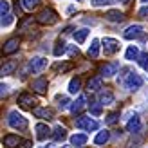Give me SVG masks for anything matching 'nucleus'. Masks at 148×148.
I'll use <instances>...</instances> for the list:
<instances>
[{"instance_id": "a18cd8bd", "label": "nucleus", "mask_w": 148, "mask_h": 148, "mask_svg": "<svg viewBox=\"0 0 148 148\" xmlns=\"http://www.w3.org/2000/svg\"><path fill=\"white\" fill-rule=\"evenodd\" d=\"M42 148H51V146H42Z\"/></svg>"}, {"instance_id": "6ab92c4d", "label": "nucleus", "mask_w": 148, "mask_h": 148, "mask_svg": "<svg viewBox=\"0 0 148 148\" xmlns=\"http://www.w3.org/2000/svg\"><path fill=\"white\" fill-rule=\"evenodd\" d=\"M139 49H137V45H130L128 49H127V53H125V60H128V62H134V60H139Z\"/></svg>"}, {"instance_id": "c756f323", "label": "nucleus", "mask_w": 148, "mask_h": 148, "mask_svg": "<svg viewBox=\"0 0 148 148\" xmlns=\"http://www.w3.org/2000/svg\"><path fill=\"white\" fill-rule=\"evenodd\" d=\"M117 121H119V112H112V114H108V116H107L105 125H107V127H114Z\"/></svg>"}, {"instance_id": "39448f33", "label": "nucleus", "mask_w": 148, "mask_h": 148, "mask_svg": "<svg viewBox=\"0 0 148 148\" xmlns=\"http://www.w3.org/2000/svg\"><path fill=\"white\" fill-rule=\"evenodd\" d=\"M76 127L81 128V130H87V132H94V130H98L99 127V123L92 119V117H87V116H81L79 119L76 121Z\"/></svg>"}, {"instance_id": "f03ea898", "label": "nucleus", "mask_w": 148, "mask_h": 148, "mask_svg": "<svg viewBox=\"0 0 148 148\" xmlns=\"http://www.w3.org/2000/svg\"><path fill=\"white\" fill-rule=\"evenodd\" d=\"M36 22L42 24V25H53V24H56V22H58V14L51 9V7H47V9L40 11V14L36 16Z\"/></svg>"}, {"instance_id": "393cba45", "label": "nucleus", "mask_w": 148, "mask_h": 148, "mask_svg": "<svg viewBox=\"0 0 148 148\" xmlns=\"http://www.w3.org/2000/svg\"><path fill=\"white\" fill-rule=\"evenodd\" d=\"M88 56H90L92 60H96V58L99 56V40L98 38H94L92 43H90V47H88Z\"/></svg>"}, {"instance_id": "79ce46f5", "label": "nucleus", "mask_w": 148, "mask_h": 148, "mask_svg": "<svg viewBox=\"0 0 148 148\" xmlns=\"http://www.w3.org/2000/svg\"><path fill=\"white\" fill-rule=\"evenodd\" d=\"M24 145H25V148H31V146H33V143H31V141H25Z\"/></svg>"}, {"instance_id": "c9c22d12", "label": "nucleus", "mask_w": 148, "mask_h": 148, "mask_svg": "<svg viewBox=\"0 0 148 148\" xmlns=\"http://www.w3.org/2000/svg\"><path fill=\"white\" fill-rule=\"evenodd\" d=\"M101 107H103L101 103H94V105H90V114H92V116H99V114L103 112Z\"/></svg>"}, {"instance_id": "72a5a7b5", "label": "nucleus", "mask_w": 148, "mask_h": 148, "mask_svg": "<svg viewBox=\"0 0 148 148\" xmlns=\"http://www.w3.org/2000/svg\"><path fill=\"white\" fill-rule=\"evenodd\" d=\"M137 63H139V67H143V69H146V71H148V53H143L141 56H139Z\"/></svg>"}, {"instance_id": "37998d69", "label": "nucleus", "mask_w": 148, "mask_h": 148, "mask_svg": "<svg viewBox=\"0 0 148 148\" xmlns=\"http://www.w3.org/2000/svg\"><path fill=\"white\" fill-rule=\"evenodd\" d=\"M121 2H123V4H128V2H130V0H121Z\"/></svg>"}, {"instance_id": "aec40b11", "label": "nucleus", "mask_w": 148, "mask_h": 148, "mask_svg": "<svg viewBox=\"0 0 148 148\" xmlns=\"http://www.w3.org/2000/svg\"><path fill=\"white\" fill-rule=\"evenodd\" d=\"M103 87V79L101 78H90L87 81V88L90 92H96V90H99V88Z\"/></svg>"}, {"instance_id": "bb28decb", "label": "nucleus", "mask_w": 148, "mask_h": 148, "mask_svg": "<svg viewBox=\"0 0 148 148\" xmlns=\"http://www.w3.org/2000/svg\"><path fill=\"white\" fill-rule=\"evenodd\" d=\"M81 90V79L79 78H72L69 81V92L71 94H78Z\"/></svg>"}, {"instance_id": "f257e3e1", "label": "nucleus", "mask_w": 148, "mask_h": 148, "mask_svg": "<svg viewBox=\"0 0 148 148\" xmlns=\"http://www.w3.org/2000/svg\"><path fill=\"white\" fill-rule=\"evenodd\" d=\"M7 123H9L11 128H16V130H25L27 128V119L18 110H11V112L7 114Z\"/></svg>"}, {"instance_id": "2eb2a0df", "label": "nucleus", "mask_w": 148, "mask_h": 148, "mask_svg": "<svg viewBox=\"0 0 148 148\" xmlns=\"http://www.w3.org/2000/svg\"><path fill=\"white\" fill-rule=\"evenodd\" d=\"M16 67H18V62H16V60H9V62H5V63L2 65L0 74H2V76H9V74L14 72V69H16Z\"/></svg>"}, {"instance_id": "5701e85b", "label": "nucleus", "mask_w": 148, "mask_h": 148, "mask_svg": "<svg viewBox=\"0 0 148 148\" xmlns=\"http://www.w3.org/2000/svg\"><path fill=\"white\" fill-rule=\"evenodd\" d=\"M114 101H116V98H114V94L110 90H105V92L99 94V103L101 105H112Z\"/></svg>"}, {"instance_id": "4c0bfd02", "label": "nucleus", "mask_w": 148, "mask_h": 148, "mask_svg": "<svg viewBox=\"0 0 148 148\" xmlns=\"http://www.w3.org/2000/svg\"><path fill=\"white\" fill-rule=\"evenodd\" d=\"M67 51H69L71 56H78V54H79V49H78V47H69Z\"/></svg>"}, {"instance_id": "c85d7f7f", "label": "nucleus", "mask_w": 148, "mask_h": 148, "mask_svg": "<svg viewBox=\"0 0 148 148\" xmlns=\"http://www.w3.org/2000/svg\"><path fill=\"white\" fill-rule=\"evenodd\" d=\"M72 67H74V63H72V62H65V63H56V65H54L53 69H54L56 72H60V74H63V72H67V71H71Z\"/></svg>"}, {"instance_id": "f3484780", "label": "nucleus", "mask_w": 148, "mask_h": 148, "mask_svg": "<svg viewBox=\"0 0 148 148\" xmlns=\"http://www.w3.org/2000/svg\"><path fill=\"white\" fill-rule=\"evenodd\" d=\"M87 141H88L87 134H72V136H71V145H72V146L81 148V146H83Z\"/></svg>"}, {"instance_id": "a19ab883", "label": "nucleus", "mask_w": 148, "mask_h": 148, "mask_svg": "<svg viewBox=\"0 0 148 148\" xmlns=\"http://www.w3.org/2000/svg\"><path fill=\"white\" fill-rule=\"evenodd\" d=\"M110 4H116V0H103V5H110Z\"/></svg>"}, {"instance_id": "1a4fd4ad", "label": "nucleus", "mask_w": 148, "mask_h": 148, "mask_svg": "<svg viewBox=\"0 0 148 148\" xmlns=\"http://www.w3.org/2000/svg\"><path fill=\"white\" fill-rule=\"evenodd\" d=\"M18 103H20V107H22V108L33 110V108H34V105H36V99L33 98V94H29V92H24V94H20V98H18Z\"/></svg>"}, {"instance_id": "9d476101", "label": "nucleus", "mask_w": 148, "mask_h": 148, "mask_svg": "<svg viewBox=\"0 0 148 148\" xmlns=\"http://www.w3.org/2000/svg\"><path fill=\"white\" fill-rule=\"evenodd\" d=\"M18 47H20V40H18V38H9V40L4 43L2 53H4L5 56H9V54H13V53H16Z\"/></svg>"}, {"instance_id": "9b49d317", "label": "nucleus", "mask_w": 148, "mask_h": 148, "mask_svg": "<svg viewBox=\"0 0 148 148\" xmlns=\"http://www.w3.org/2000/svg\"><path fill=\"white\" fill-rule=\"evenodd\" d=\"M119 71V62H110V63H105L101 67V76H105V78H110V76H114V74Z\"/></svg>"}, {"instance_id": "0eeeda50", "label": "nucleus", "mask_w": 148, "mask_h": 148, "mask_svg": "<svg viewBox=\"0 0 148 148\" xmlns=\"http://www.w3.org/2000/svg\"><path fill=\"white\" fill-rule=\"evenodd\" d=\"M103 43V51H105V54H114L119 51V42L116 38H110V36H105V38L101 40Z\"/></svg>"}, {"instance_id": "7ed1b4c3", "label": "nucleus", "mask_w": 148, "mask_h": 148, "mask_svg": "<svg viewBox=\"0 0 148 148\" xmlns=\"http://www.w3.org/2000/svg\"><path fill=\"white\" fill-rule=\"evenodd\" d=\"M47 69V58L43 56H34L29 60V71L34 72V74H40Z\"/></svg>"}, {"instance_id": "a878e982", "label": "nucleus", "mask_w": 148, "mask_h": 148, "mask_svg": "<svg viewBox=\"0 0 148 148\" xmlns=\"http://www.w3.org/2000/svg\"><path fill=\"white\" fill-rule=\"evenodd\" d=\"M42 0H22V7L25 11H34L36 7H40Z\"/></svg>"}, {"instance_id": "49530a36", "label": "nucleus", "mask_w": 148, "mask_h": 148, "mask_svg": "<svg viewBox=\"0 0 148 148\" xmlns=\"http://www.w3.org/2000/svg\"><path fill=\"white\" fill-rule=\"evenodd\" d=\"M76 2H83V0H76Z\"/></svg>"}, {"instance_id": "412c9836", "label": "nucleus", "mask_w": 148, "mask_h": 148, "mask_svg": "<svg viewBox=\"0 0 148 148\" xmlns=\"http://www.w3.org/2000/svg\"><path fill=\"white\" fill-rule=\"evenodd\" d=\"M65 137H67V130H65L62 125H60V127H56V128L53 130V139H54L56 143H62Z\"/></svg>"}, {"instance_id": "20e7f679", "label": "nucleus", "mask_w": 148, "mask_h": 148, "mask_svg": "<svg viewBox=\"0 0 148 148\" xmlns=\"http://www.w3.org/2000/svg\"><path fill=\"white\" fill-rule=\"evenodd\" d=\"M125 87L128 88V90H137V88H141L143 87V78L139 76L137 72H128V76L127 79H125Z\"/></svg>"}, {"instance_id": "c03bdc74", "label": "nucleus", "mask_w": 148, "mask_h": 148, "mask_svg": "<svg viewBox=\"0 0 148 148\" xmlns=\"http://www.w3.org/2000/svg\"><path fill=\"white\" fill-rule=\"evenodd\" d=\"M141 2H145V4H148V0H141Z\"/></svg>"}, {"instance_id": "7c9ffc66", "label": "nucleus", "mask_w": 148, "mask_h": 148, "mask_svg": "<svg viewBox=\"0 0 148 148\" xmlns=\"http://www.w3.org/2000/svg\"><path fill=\"white\" fill-rule=\"evenodd\" d=\"M65 51H67V45H65L63 42H58L54 45V49H53V53H54V56H63Z\"/></svg>"}, {"instance_id": "ddd939ff", "label": "nucleus", "mask_w": 148, "mask_h": 148, "mask_svg": "<svg viewBox=\"0 0 148 148\" xmlns=\"http://www.w3.org/2000/svg\"><path fill=\"white\" fill-rule=\"evenodd\" d=\"M127 130L128 132H132V134H136V132H139L141 130V119H139V116H132L130 119H128V123H127Z\"/></svg>"}, {"instance_id": "423d86ee", "label": "nucleus", "mask_w": 148, "mask_h": 148, "mask_svg": "<svg viewBox=\"0 0 148 148\" xmlns=\"http://www.w3.org/2000/svg\"><path fill=\"white\" fill-rule=\"evenodd\" d=\"M139 36H143V25H139V24H132L123 31V38L125 40H136Z\"/></svg>"}, {"instance_id": "2f4dec72", "label": "nucleus", "mask_w": 148, "mask_h": 148, "mask_svg": "<svg viewBox=\"0 0 148 148\" xmlns=\"http://www.w3.org/2000/svg\"><path fill=\"white\" fill-rule=\"evenodd\" d=\"M13 20H14V16H13L11 13H9V14H4L2 20H0V25H2V29H4V27H9V25L13 24Z\"/></svg>"}, {"instance_id": "e433bc0d", "label": "nucleus", "mask_w": 148, "mask_h": 148, "mask_svg": "<svg viewBox=\"0 0 148 148\" xmlns=\"http://www.w3.org/2000/svg\"><path fill=\"white\" fill-rule=\"evenodd\" d=\"M137 14H139V16H141V18H146V16H148V5L141 7V9L137 11Z\"/></svg>"}, {"instance_id": "f8f14e48", "label": "nucleus", "mask_w": 148, "mask_h": 148, "mask_svg": "<svg viewBox=\"0 0 148 148\" xmlns=\"http://www.w3.org/2000/svg\"><path fill=\"white\" fill-rule=\"evenodd\" d=\"M47 87H49V81L45 78H38V79H34L33 83H31V88L36 94H45L47 92Z\"/></svg>"}, {"instance_id": "6e6552de", "label": "nucleus", "mask_w": 148, "mask_h": 148, "mask_svg": "<svg viewBox=\"0 0 148 148\" xmlns=\"http://www.w3.org/2000/svg\"><path fill=\"white\" fill-rule=\"evenodd\" d=\"M34 130H36V139H38V141H47V139L53 136V132H51V128L45 123H36Z\"/></svg>"}, {"instance_id": "473e14b6", "label": "nucleus", "mask_w": 148, "mask_h": 148, "mask_svg": "<svg viewBox=\"0 0 148 148\" xmlns=\"http://www.w3.org/2000/svg\"><path fill=\"white\" fill-rule=\"evenodd\" d=\"M9 2L7 0H0V16H4V14H9Z\"/></svg>"}, {"instance_id": "b1692460", "label": "nucleus", "mask_w": 148, "mask_h": 148, "mask_svg": "<svg viewBox=\"0 0 148 148\" xmlns=\"http://www.w3.org/2000/svg\"><path fill=\"white\" fill-rule=\"evenodd\" d=\"M108 139H110V132L108 130H101V132H98V136L94 137V143L96 145H107Z\"/></svg>"}, {"instance_id": "4be33fe9", "label": "nucleus", "mask_w": 148, "mask_h": 148, "mask_svg": "<svg viewBox=\"0 0 148 148\" xmlns=\"http://www.w3.org/2000/svg\"><path fill=\"white\" fill-rule=\"evenodd\" d=\"M105 18H107L108 22H114V24H117V22H121L125 16H123V13H121V11L112 9V11H108V13L105 14Z\"/></svg>"}, {"instance_id": "a211bd4d", "label": "nucleus", "mask_w": 148, "mask_h": 148, "mask_svg": "<svg viewBox=\"0 0 148 148\" xmlns=\"http://www.w3.org/2000/svg\"><path fill=\"white\" fill-rule=\"evenodd\" d=\"M4 145H5L7 148H16L18 145H22V139H20L18 136H13V134H7V136L4 137Z\"/></svg>"}, {"instance_id": "4468645a", "label": "nucleus", "mask_w": 148, "mask_h": 148, "mask_svg": "<svg viewBox=\"0 0 148 148\" xmlns=\"http://www.w3.org/2000/svg\"><path fill=\"white\" fill-rule=\"evenodd\" d=\"M85 107H87V98H85V96H79V98L71 105V112L72 114H79Z\"/></svg>"}, {"instance_id": "ea45409f", "label": "nucleus", "mask_w": 148, "mask_h": 148, "mask_svg": "<svg viewBox=\"0 0 148 148\" xmlns=\"http://www.w3.org/2000/svg\"><path fill=\"white\" fill-rule=\"evenodd\" d=\"M0 88H2V98H4V96L7 94V88H9V87H7V85H4V83H2V87H0Z\"/></svg>"}, {"instance_id": "58836bf2", "label": "nucleus", "mask_w": 148, "mask_h": 148, "mask_svg": "<svg viewBox=\"0 0 148 148\" xmlns=\"http://www.w3.org/2000/svg\"><path fill=\"white\" fill-rule=\"evenodd\" d=\"M94 7H101L103 5V0H92V2H90Z\"/></svg>"}, {"instance_id": "cd10ccee", "label": "nucleus", "mask_w": 148, "mask_h": 148, "mask_svg": "<svg viewBox=\"0 0 148 148\" xmlns=\"http://www.w3.org/2000/svg\"><path fill=\"white\" fill-rule=\"evenodd\" d=\"M88 33H90V31H88V29H78V31L76 33H74V40H76L78 43H83L85 40H87V36H88Z\"/></svg>"}, {"instance_id": "dca6fc26", "label": "nucleus", "mask_w": 148, "mask_h": 148, "mask_svg": "<svg viewBox=\"0 0 148 148\" xmlns=\"http://www.w3.org/2000/svg\"><path fill=\"white\" fill-rule=\"evenodd\" d=\"M33 114H34L36 117H40V119H47V121L54 117V112H53L51 108H34Z\"/></svg>"}, {"instance_id": "f704fd0d", "label": "nucleus", "mask_w": 148, "mask_h": 148, "mask_svg": "<svg viewBox=\"0 0 148 148\" xmlns=\"http://www.w3.org/2000/svg\"><path fill=\"white\" fill-rule=\"evenodd\" d=\"M56 99H58V107H60V108H67V107H69V103H71L67 96H58Z\"/></svg>"}]
</instances>
